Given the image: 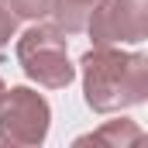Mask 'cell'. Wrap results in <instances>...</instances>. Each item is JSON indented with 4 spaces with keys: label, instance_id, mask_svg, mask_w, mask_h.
Segmentation results:
<instances>
[{
    "label": "cell",
    "instance_id": "6da1fadb",
    "mask_svg": "<svg viewBox=\"0 0 148 148\" xmlns=\"http://www.w3.org/2000/svg\"><path fill=\"white\" fill-rule=\"evenodd\" d=\"M83 93L86 107L114 114L145 103L148 97V59L141 52H121L114 45H93L83 55Z\"/></svg>",
    "mask_w": 148,
    "mask_h": 148
},
{
    "label": "cell",
    "instance_id": "5b68a950",
    "mask_svg": "<svg viewBox=\"0 0 148 148\" xmlns=\"http://www.w3.org/2000/svg\"><path fill=\"white\" fill-rule=\"evenodd\" d=\"M145 138V131L134 124V121H107V124H100L93 134H83V138H76V145H107V148H131L138 145Z\"/></svg>",
    "mask_w": 148,
    "mask_h": 148
},
{
    "label": "cell",
    "instance_id": "ba28073f",
    "mask_svg": "<svg viewBox=\"0 0 148 148\" xmlns=\"http://www.w3.org/2000/svg\"><path fill=\"white\" fill-rule=\"evenodd\" d=\"M10 7H14V14L17 17H45L48 14V7H52V0H10Z\"/></svg>",
    "mask_w": 148,
    "mask_h": 148
},
{
    "label": "cell",
    "instance_id": "277c9868",
    "mask_svg": "<svg viewBox=\"0 0 148 148\" xmlns=\"http://www.w3.org/2000/svg\"><path fill=\"white\" fill-rule=\"evenodd\" d=\"M93 45H138L148 38V0H100L86 21Z\"/></svg>",
    "mask_w": 148,
    "mask_h": 148
},
{
    "label": "cell",
    "instance_id": "7a4b0ae2",
    "mask_svg": "<svg viewBox=\"0 0 148 148\" xmlns=\"http://www.w3.org/2000/svg\"><path fill=\"white\" fill-rule=\"evenodd\" d=\"M17 62L28 79L45 90H66L73 83V62L66 55V38L52 24H35L17 38Z\"/></svg>",
    "mask_w": 148,
    "mask_h": 148
},
{
    "label": "cell",
    "instance_id": "3957f363",
    "mask_svg": "<svg viewBox=\"0 0 148 148\" xmlns=\"http://www.w3.org/2000/svg\"><path fill=\"white\" fill-rule=\"evenodd\" d=\"M48 121H52L48 100L28 86H14L0 100V141L21 148L41 145L48 134Z\"/></svg>",
    "mask_w": 148,
    "mask_h": 148
},
{
    "label": "cell",
    "instance_id": "9c48e42d",
    "mask_svg": "<svg viewBox=\"0 0 148 148\" xmlns=\"http://www.w3.org/2000/svg\"><path fill=\"white\" fill-rule=\"evenodd\" d=\"M3 93H7V86H3V79H0V100H3Z\"/></svg>",
    "mask_w": 148,
    "mask_h": 148
},
{
    "label": "cell",
    "instance_id": "8992f818",
    "mask_svg": "<svg viewBox=\"0 0 148 148\" xmlns=\"http://www.w3.org/2000/svg\"><path fill=\"white\" fill-rule=\"evenodd\" d=\"M97 3L100 0H52L48 14L55 17V28L62 35H79V31H86V21Z\"/></svg>",
    "mask_w": 148,
    "mask_h": 148
},
{
    "label": "cell",
    "instance_id": "52a82bcc",
    "mask_svg": "<svg viewBox=\"0 0 148 148\" xmlns=\"http://www.w3.org/2000/svg\"><path fill=\"white\" fill-rule=\"evenodd\" d=\"M14 31H17V14H14L10 0H0V48L14 38Z\"/></svg>",
    "mask_w": 148,
    "mask_h": 148
}]
</instances>
